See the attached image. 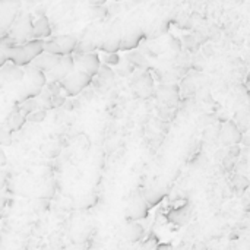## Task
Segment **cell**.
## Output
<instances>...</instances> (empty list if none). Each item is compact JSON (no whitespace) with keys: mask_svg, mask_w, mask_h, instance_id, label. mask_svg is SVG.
<instances>
[{"mask_svg":"<svg viewBox=\"0 0 250 250\" xmlns=\"http://www.w3.org/2000/svg\"><path fill=\"white\" fill-rule=\"evenodd\" d=\"M155 250H173V246H170V245H160V246H157Z\"/></svg>","mask_w":250,"mask_h":250,"instance_id":"484cf974","label":"cell"},{"mask_svg":"<svg viewBox=\"0 0 250 250\" xmlns=\"http://www.w3.org/2000/svg\"><path fill=\"white\" fill-rule=\"evenodd\" d=\"M21 12L22 0H0V38L9 32Z\"/></svg>","mask_w":250,"mask_h":250,"instance_id":"8992f818","label":"cell"},{"mask_svg":"<svg viewBox=\"0 0 250 250\" xmlns=\"http://www.w3.org/2000/svg\"><path fill=\"white\" fill-rule=\"evenodd\" d=\"M51 37V25L47 16L41 15L35 21H32V38L34 40H45Z\"/></svg>","mask_w":250,"mask_h":250,"instance_id":"7c38bea8","label":"cell"},{"mask_svg":"<svg viewBox=\"0 0 250 250\" xmlns=\"http://www.w3.org/2000/svg\"><path fill=\"white\" fill-rule=\"evenodd\" d=\"M73 56H63L59 59V62L45 73L47 82H56L60 83L72 70H73Z\"/></svg>","mask_w":250,"mask_h":250,"instance_id":"ba28073f","label":"cell"},{"mask_svg":"<svg viewBox=\"0 0 250 250\" xmlns=\"http://www.w3.org/2000/svg\"><path fill=\"white\" fill-rule=\"evenodd\" d=\"M10 47H12L10 44H7L6 41L0 40V67L9 62V48Z\"/></svg>","mask_w":250,"mask_h":250,"instance_id":"44dd1931","label":"cell"},{"mask_svg":"<svg viewBox=\"0 0 250 250\" xmlns=\"http://www.w3.org/2000/svg\"><path fill=\"white\" fill-rule=\"evenodd\" d=\"M122 37H123V29L122 28H117V26L111 28L110 34L101 42V50L105 51V53H117L120 50Z\"/></svg>","mask_w":250,"mask_h":250,"instance_id":"8fae6325","label":"cell"},{"mask_svg":"<svg viewBox=\"0 0 250 250\" xmlns=\"http://www.w3.org/2000/svg\"><path fill=\"white\" fill-rule=\"evenodd\" d=\"M19 83L21 85L18 89V103H23L26 100L38 97L41 94L44 85L47 83V79H45L44 72L31 63V64L25 66L23 78Z\"/></svg>","mask_w":250,"mask_h":250,"instance_id":"6da1fadb","label":"cell"},{"mask_svg":"<svg viewBox=\"0 0 250 250\" xmlns=\"http://www.w3.org/2000/svg\"><path fill=\"white\" fill-rule=\"evenodd\" d=\"M190 217H192V205L190 204H186L182 208H177L168 214V220L176 226L188 224L190 221Z\"/></svg>","mask_w":250,"mask_h":250,"instance_id":"9a60e30c","label":"cell"},{"mask_svg":"<svg viewBox=\"0 0 250 250\" xmlns=\"http://www.w3.org/2000/svg\"><path fill=\"white\" fill-rule=\"evenodd\" d=\"M166 192H167V188L160 186V185H154V186L145 188V189L141 192V195H142V198L145 199V202L148 204V207H154V205H157V204L164 198Z\"/></svg>","mask_w":250,"mask_h":250,"instance_id":"5bb4252c","label":"cell"},{"mask_svg":"<svg viewBox=\"0 0 250 250\" xmlns=\"http://www.w3.org/2000/svg\"><path fill=\"white\" fill-rule=\"evenodd\" d=\"M142 38H144V31L141 28H129V29L123 31L120 50H130V48L136 47Z\"/></svg>","mask_w":250,"mask_h":250,"instance_id":"4fadbf2b","label":"cell"},{"mask_svg":"<svg viewBox=\"0 0 250 250\" xmlns=\"http://www.w3.org/2000/svg\"><path fill=\"white\" fill-rule=\"evenodd\" d=\"M59 59H60V56H54V54H50V53L42 51L38 57H35V59L32 60V64L37 66L40 70H42L44 75H45V73L59 62Z\"/></svg>","mask_w":250,"mask_h":250,"instance_id":"2e32d148","label":"cell"},{"mask_svg":"<svg viewBox=\"0 0 250 250\" xmlns=\"http://www.w3.org/2000/svg\"><path fill=\"white\" fill-rule=\"evenodd\" d=\"M25 122H26V117L19 111V108H15V110L7 116V119L4 120V125L7 126V129H9L10 132H16V130H19V129L25 125Z\"/></svg>","mask_w":250,"mask_h":250,"instance_id":"ac0fdd59","label":"cell"},{"mask_svg":"<svg viewBox=\"0 0 250 250\" xmlns=\"http://www.w3.org/2000/svg\"><path fill=\"white\" fill-rule=\"evenodd\" d=\"M123 236H125V239H126L127 242L135 243V242H139V240L144 239V236H145V229H144V226H141L139 223L130 221V223L125 227Z\"/></svg>","mask_w":250,"mask_h":250,"instance_id":"e0dca14e","label":"cell"},{"mask_svg":"<svg viewBox=\"0 0 250 250\" xmlns=\"http://www.w3.org/2000/svg\"><path fill=\"white\" fill-rule=\"evenodd\" d=\"M155 248H157V240L149 239V240H145V245L141 248V250H155Z\"/></svg>","mask_w":250,"mask_h":250,"instance_id":"d4e9b609","label":"cell"},{"mask_svg":"<svg viewBox=\"0 0 250 250\" xmlns=\"http://www.w3.org/2000/svg\"><path fill=\"white\" fill-rule=\"evenodd\" d=\"M44 51V40H29L22 44L12 45L9 48V62L15 66L25 67L32 63Z\"/></svg>","mask_w":250,"mask_h":250,"instance_id":"7a4b0ae2","label":"cell"},{"mask_svg":"<svg viewBox=\"0 0 250 250\" xmlns=\"http://www.w3.org/2000/svg\"><path fill=\"white\" fill-rule=\"evenodd\" d=\"M94 78L83 73V72H79L76 69H73L59 85L62 88V91L66 92V95H70V97H76L79 94H82L91 83H92Z\"/></svg>","mask_w":250,"mask_h":250,"instance_id":"5b68a950","label":"cell"},{"mask_svg":"<svg viewBox=\"0 0 250 250\" xmlns=\"http://www.w3.org/2000/svg\"><path fill=\"white\" fill-rule=\"evenodd\" d=\"M10 142H12V132L3 123V125H0V145L7 146V145H10Z\"/></svg>","mask_w":250,"mask_h":250,"instance_id":"ffe728a7","label":"cell"},{"mask_svg":"<svg viewBox=\"0 0 250 250\" xmlns=\"http://www.w3.org/2000/svg\"><path fill=\"white\" fill-rule=\"evenodd\" d=\"M233 186H234V190H236V192L242 193V192L248 190V188H249V180H248L245 176L237 174V176L233 177Z\"/></svg>","mask_w":250,"mask_h":250,"instance_id":"d6986e66","label":"cell"},{"mask_svg":"<svg viewBox=\"0 0 250 250\" xmlns=\"http://www.w3.org/2000/svg\"><path fill=\"white\" fill-rule=\"evenodd\" d=\"M0 250H21L16 248V245H12L9 240H4V237H0Z\"/></svg>","mask_w":250,"mask_h":250,"instance_id":"603a6c76","label":"cell"},{"mask_svg":"<svg viewBox=\"0 0 250 250\" xmlns=\"http://www.w3.org/2000/svg\"><path fill=\"white\" fill-rule=\"evenodd\" d=\"M23 78V69L19 66H15L13 63L10 64H3L0 67V89L4 88L9 83L21 82Z\"/></svg>","mask_w":250,"mask_h":250,"instance_id":"30bf717a","label":"cell"},{"mask_svg":"<svg viewBox=\"0 0 250 250\" xmlns=\"http://www.w3.org/2000/svg\"><path fill=\"white\" fill-rule=\"evenodd\" d=\"M105 63L107 64H119L120 63V57L116 53H108V56L105 59Z\"/></svg>","mask_w":250,"mask_h":250,"instance_id":"cb8c5ba5","label":"cell"},{"mask_svg":"<svg viewBox=\"0 0 250 250\" xmlns=\"http://www.w3.org/2000/svg\"><path fill=\"white\" fill-rule=\"evenodd\" d=\"M148 204L142 198L141 192H135L126 205V217L129 221H138L141 218H145L148 215Z\"/></svg>","mask_w":250,"mask_h":250,"instance_id":"9c48e42d","label":"cell"},{"mask_svg":"<svg viewBox=\"0 0 250 250\" xmlns=\"http://www.w3.org/2000/svg\"><path fill=\"white\" fill-rule=\"evenodd\" d=\"M73 64H75L73 69L95 78V75L101 66V60H100L98 54H95V53H85V54H78L76 57H73Z\"/></svg>","mask_w":250,"mask_h":250,"instance_id":"52a82bcc","label":"cell"},{"mask_svg":"<svg viewBox=\"0 0 250 250\" xmlns=\"http://www.w3.org/2000/svg\"><path fill=\"white\" fill-rule=\"evenodd\" d=\"M45 116H47L45 110H35V111H32L31 114L26 116V120L31 122V123H41V122H44Z\"/></svg>","mask_w":250,"mask_h":250,"instance_id":"7402d4cb","label":"cell"},{"mask_svg":"<svg viewBox=\"0 0 250 250\" xmlns=\"http://www.w3.org/2000/svg\"><path fill=\"white\" fill-rule=\"evenodd\" d=\"M78 38L73 34L66 35H51L44 40V51L54 54V56H70L75 53V48L78 45Z\"/></svg>","mask_w":250,"mask_h":250,"instance_id":"277c9868","label":"cell"},{"mask_svg":"<svg viewBox=\"0 0 250 250\" xmlns=\"http://www.w3.org/2000/svg\"><path fill=\"white\" fill-rule=\"evenodd\" d=\"M0 40L6 41L10 45H16V44L26 42L29 40H34L32 38V16H31V13L21 12L18 19L15 21V23L9 29V32Z\"/></svg>","mask_w":250,"mask_h":250,"instance_id":"3957f363","label":"cell"},{"mask_svg":"<svg viewBox=\"0 0 250 250\" xmlns=\"http://www.w3.org/2000/svg\"><path fill=\"white\" fill-rule=\"evenodd\" d=\"M4 164H6V155H4V152L0 149V167L4 166Z\"/></svg>","mask_w":250,"mask_h":250,"instance_id":"4316f807","label":"cell"}]
</instances>
